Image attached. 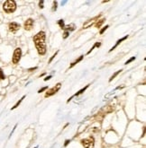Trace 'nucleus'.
Returning a JSON list of instances; mask_svg holds the SVG:
<instances>
[{"instance_id": "nucleus-1", "label": "nucleus", "mask_w": 146, "mask_h": 148, "mask_svg": "<svg viewBox=\"0 0 146 148\" xmlns=\"http://www.w3.org/2000/svg\"><path fill=\"white\" fill-rule=\"evenodd\" d=\"M45 32H39L35 36L33 37V42L35 44L37 51L40 55H44L46 53V43H45Z\"/></svg>"}, {"instance_id": "nucleus-2", "label": "nucleus", "mask_w": 146, "mask_h": 148, "mask_svg": "<svg viewBox=\"0 0 146 148\" xmlns=\"http://www.w3.org/2000/svg\"><path fill=\"white\" fill-rule=\"evenodd\" d=\"M4 11L7 14L14 13L16 9V4L14 0H6L3 5Z\"/></svg>"}, {"instance_id": "nucleus-3", "label": "nucleus", "mask_w": 146, "mask_h": 148, "mask_svg": "<svg viewBox=\"0 0 146 148\" xmlns=\"http://www.w3.org/2000/svg\"><path fill=\"white\" fill-rule=\"evenodd\" d=\"M81 144L85 148H94V145H95V139H94V137L90 136L89 138L81 140Z\"/></svg>"}, {"instance_id": "nucleus-4", "label": "nucleus", "mask_w": 146, "mask_h": 148, "mask_svg": "<svg viewBox=\"0 0 146 148\" xmlns=\"http://www.w3.org/2000/svg\"><path fill=\"white\" fill-rule=\"evenodd\" d=\"M21 57H22V50H21V49L20 48H16L15 49L14 55H13V63L14 64L19 63L20 59H21Z\"/></svg>"}, {"instance_id": "nucleus-5", "label": "nucleus", "mask_w": 146, "mask_h": 148, "mask_svg": "<svg viewBox=\"0 0 146 148\" xmlns=\"http://www.w3.org/2000/svg\"><path fill=\"white\" fill-rule=\"evenodd\" d=\"M61 87H62V84H61V83L57 84L55 86L53 87V88L50 89L49 91L46 92V93H45V97L47 98V97H50V96H53V95H54L56 92H58V91H59L60 89H61Z\"/></svg>"}, {"instance_id": "nucleus-6", "label": "nucleus", "mask_w": 146, "mask_h": 148, "mask_svg": "<svg viewBox=\"0 0 146 148\" xmlns=\"http://www.w3.org/2000/svg\"><path fill=\"white\" fill-rule=\"evenodd\" d=\"M8 28H9V31L11 32H17L20 29V24H18L17 23L13 22V23H9V25H8Z\"/></svg>"}, {"instance_id": "nucleus-7", "label": "nucleus", "mask_w": 146, "mask_h": 148, "mask_svg": "<svg viewBox=\"0 0 146 148\" xmlns=\"http://www.w3.org/2000/svg\"><path fill=\"white\" fill-rule=\"evenodd\" d=\"M33 20L31 19V18L27 19L26 21H25L24 24V30H26V31H31L32 28H33Z\"/></svg>"}, {"instance_id": "nucleus-8", "label": "nucleus", "mask_w": 146, "mask_h": 148, "mask_svg": "<svg viewBox=\"0 0 146 148\" xmlns=\"http://www.w3.org/2000/svg\"><path fill=\"white\" fill-rule=\"evenodd\" d=\"M127 38H128V35H125V37H123L122 39L118 40L116 41V45H115L114 47H112V48H111V49H109V52H111V51H112V50H114V49H116V47H117V46L119 45V44H120V43H121L122 41H124L125 40H126Z\"/></svg>"}, {"instance_id": "nucleus-9", "label": "nucleus", "mask_w": 146, "mask_h": 148, "mask_svg": "<svg viewBox=\"0 0 146 148\" xmlns=\"http://www.w3.org/2000/svg\"><path fill=\"white\" fill-rule=\"evenodd\" d=\"M89 84H88V85H86V86L84 87V88H82L81 90H80V91H79L78 92H76V93L74 94V96H79V95H80V94L83 93V92H85L86 90H87V89L89 88Z\"/></svg>"}, {"instance_id": "nucleus-10", "label": "nucleus", "mask_w": 146, "mask_h": 148, "mask_svg": "<svg viewBox=\"0 0 146 148\" xmlns=\"http://www.w3.org/2000/svg\"><path fill=\"white\" fill-rule=\"evenodd\" d=\"M83 58H84V56H80V58H79L78 59H76L74 62H72V63H71V65L70 66V68L73 67V66H74L75 65H77V64H78V63H79L80 61H81V60L83 59Z\"/></svg>"}, {"instance_id": "nucleus-11", "label": "nucleus", "mask_w": 146, "mask_h": 148, "mask_svg": "<svg viewBox=\"0 0 146 148\" xmlns=\"http://www.w3.org/2000/svg\"><path fill=\"white\" fill-rule=\"evenodd\" d=\"M24 98H25V95H24V96H23V97H22V98H21V99H20V100H19L18 101L16 102V104H15V106H14V107H13V108H12L11 110H15V109H16L17 107H18V106H19V104H20V103H21V102L23 101V100H24Z\"/></svg>"}, {"instance_id": "nucleus-12", "label": "nucleus", "mask_w": 146, "mask_h": 148, "mask_svg": "<svg viewBox=\"0 0 146 148\" xmlns=\"http://www.w3.org/2000/svg\"><path fill=\"white\" fill-rule=\"evenodd\" d=\"M100 45H101V43H100V42H96V43H95V44H94V46H93V47H92V48L90 49V50H89V51L88 52V53H87V54L89 55V54L90 53V52H91V51H92V50H93L94 49H95V48H97V47H99Z\"/></svg>"}, {"instance_id": "nucleus-13", "label": "nucleus", "mask_w": 146, "mask_h": 148, "mask_svg": "<svg viewBox=\"0 0 146 148\" xmlns=\"http://www.w3.org/2000/svg\"><path fill=\"white\" fill-rule=\"evenodd\" d=\"M104 22H105V19H102V20H100L99 22H98V23L95 24V26H96L97 28H100V27H101V25H102L103 23H104Z\"/></svg>"}, {"instance_id": "nucleus-14", "label": "nucleus", "mask_w": 146, "mask_h": 148, "mask_svg": "<svg viewBox=\"0 0 146 148\" xmlns=\"http://www.w3.org/2000/svg\"><path fill=\"white\" fill-rule=\"evenodd\" d=\"M121 72H122V70H119V71L116 72V73H115V74H114V75H112V76L110 77V79H109V82H111V81H112V80L114 79V78H115V77H116V75H117L118 74H120V73H121Z\"/></svg>"}, {"instance_id": "nucleus-15", "label": "nucleus", "mask_w": 146, "mask_h": 148, "mask_svg": "<svg viewBox=\"0 0 146 148\" xmlns=\"http://www.w3.org/2000/svg\"><path fill=\"white\" fill-rule=\"evenodd\" d=\"M58 23H59L60 27H61L62 29H64V28H65V25H64V22H63V20H59V21H58Z\"/></svg>"}, {"instance_id": "nucleus-16", "label": "nucleus", "mask_w": 146, "mask_h": 148, "mask_svg": "<svg viewBox=\"0 0 146 148\" xmlns=\"http://www.w3.org/2000/svg\"><path fill=\"white\" fill-rule=\"evenodd\" d=\"M5 78H6V76H5V75H4L3 71H2V69L0 68V80H4Z\"/></svg>"}, {"instance_id": "nucleus-17", "label": "nucleus", "mask_w": 146, "mask_h": 148, "mask_svg": "<svg viewBox=\"0 0 146 148\" xmlns=\"http://www.w3.org/2000/svg\"><path fill=\"white\" fill-rule=\"evenodd\" d=\"M135 59V57H133V58H131L129 60H127V61L125 62V65H127V64H129V63H131L132 61H134V60Z\"/></svg>"}, {"instance_id": "nucleus-18", "label": "nucleus", "mask_w": 146, "mask_h": 148, "mask_svg": "<svg viewBox=\"0 0 146 148\" xmlns=\"http://www.w3.org/2000/svg\"><path fill=\"white\" fill-rule=\"evenodd\" d=\"M108 27H109V25H107L106 27H104V28H103V29H102V30L100 31V34H103V33H104V32H105V31H107V29Z\"/></svg>"}, {"instance_id": "nucleus-19", "label": "nucleus", "mask_w": 146, "mask_h": 148, "mask_svg": "<svg viewBox=\"0 0 146 148\" xmlns=\"http://www.w3.org/2000/svg\"><path fill=\"white\" fill-rule=\"evenodd\" d=\"M47 89H48V86H45V87H44V88L40 89V90L38 91V92H39V93H41V92H42L45 91V90H47Z\"/></svg>"}, {"instance_id": "nucleus-20", "label": "nucleus", "mask_w": 146, "mask_h": 148, "mask_svg": "<svg viewBox=\"0 0 146 148\" xmlns=\"http://www.w3.org/2000/svg\"><path fill=\"white\" fill-rule=\"evenodd\" d=\"M57 10V2L54 1L53 2V11H56Z\"/></svg>"}, {"instance_id": "nucleus-21", "label": "nucleus", "mask_w": 146, "mask_h": 148, "mask_svg": "<svg viewBox=\"0 0 146 148\" xmlns=\"http://www.w3.org/2000/svg\"><path fill=\"white\" fill-rule=\"evenodd\" d=\"M57 54H58V51H57V52H55V54H54V55H53V57H51V59L49 60V63H51V61H53V58H55V57L57 56Z\"/></svg>"}, {"instance_id": "nucleus-22", "label": "nucleus", "mask_w": 146, "mask_h": 148, "mask_svg": "<svg viewBox=\"0 0 146 148\" xmlns=\"http://www.w3.org/2000/svg\"><path fill=\"white\" fill-rule=\"evenodd\" d=\"M69 34H70V32H69L68 31H66V32H64V35H63V38H64V39H67V38H68V36H69Z\"/></svg>"}, {"instance_id": "nucleus-23", "label": "nucleus", "mask_w": 146, "mask_h": 148, "mask_svg": "<svg viewBox=\"0 0 146 148\" xmlns=\"http://www.w3.org/2000/svg\"><path fill=\"white\" fill-rule=\"evenodd\" d=\"M44 1H40L39 2V5H40L41 8H44Z\"/></svg>"}, {"instance_id": "nucleus-24", "label": "nucleus", "mask_w": 146, "mask_h": 148, "mask_svg": "<svg viewBox=\"0 0 146 148\" xmlns=\"http://www.w3.org/2000/svg\"><path fill=\"white\" fill-rule=\"evenodd\" d=\"M51 78V75H49V76H47L46 78H44V81H47V80H50Z\"/></svg>"}, {"instance_id": "nucleus-25", "label": "nucleus", "mask_w": 146, "mask_h": 148, "mask_svg": "<svg viewBox=\"0 0 146 148\" xmlns=\"http://www.w3.org/2000/svg\"><path fill=\"white\" fill-rule=\"evenodd\" d=\"M37 67H33V68H30L29 69V71H32V70H34V69H36Z\"/></svg>"}, {"instance_id": "nucleus-26", "label": "nucleus", "mask_w": 146, "mask_h": 148, "mask_svg": "<svg viewBox=\"0 0 146 148\" xmlns=\"http://www.w3.org/2000/svg\"><path fill=\"white\" fill-rule=\"evenodd\" d=\"M69 143H70V141H69V140H67V141H66V142H65V145H65V146H66V145H68V144H69Z\"/></svg>"}, {"instance_id": "nucleus-27", "label": "nucleus", "mask_w": 146, "mask_h": 148, "mask_svg": "<svg viewBox=\"0 0 146 148\" xmlns=\"http://www.w3.org/2000/svg\"><path fill=\"white\" fill-rule=\"evenodd\" d=\"M34 148H38V147H37V146H36V147H34Z\"/></svg>"}]
</instances>
